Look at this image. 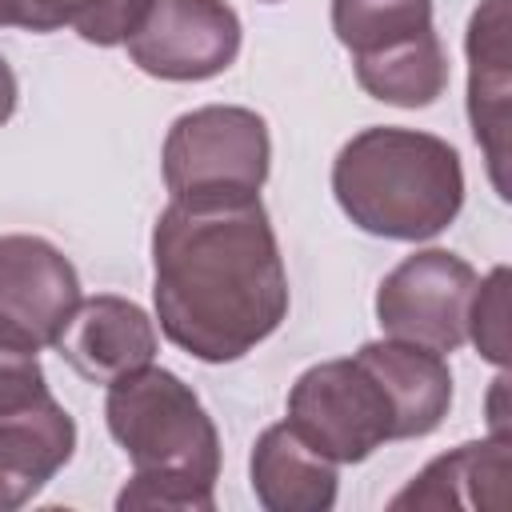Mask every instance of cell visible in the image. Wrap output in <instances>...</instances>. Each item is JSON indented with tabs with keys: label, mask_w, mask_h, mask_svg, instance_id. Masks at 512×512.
I'll return each mask as SVG.
<instances>
[{
	"label": "cell",
	"mask_w": 512,
	"mask_h": 512,
	"mask_svg": "<svg viewBox=\"0 0 512 512\" xmlns=\"http://www.w3.org/2000/svg\"><path fill=\"white\" fill-rule=\"evenodd\" d=\"M160 332L204 364H232L288 316V272L260 196L168 200L152 224Z\"/></svg>",
	"instance_id": "6da1fadb"
},
{
	"label": "cell",
	"mask_w": 512,
	"mask_h": 512,
	"mask_svg": "<svg viewBox=\"0 0 512 512\" xmlns=\"http://www.w3.org/2000/svg\"><path fill=\"white\" fill-rule=\"evenodd\" d=\"M104 424L132 464L116 492L120 512H212L220 432L176 372L144 364L108 384Z\"/></svg>",
	"instance_id": "7a4b0ae2"
},
{
	"label": "cell",
	"mask_w": 512,
	"mask_h": 512,
	"mask_svg": "<svg viewBox=\"0 0 512 512\" xmlns=\"http://www.w3.org/2000/svg\"><path fill=\"white\" fill-rule=\"evenodd\" d=\"M332 196L360 232L420 244L460 216L464 164L460 152L432 132L376 124L336 152Z\"/></svg>",
	"instance_id": "3957f363"
},
{
	"label": "cell",
	"mask_w": 512,
	"mask_h": 512,
	"mask_svg": "<svg viewBox=\"0 0 512 512\" xmlns=\"http://www.w3.org/2000/svg\"><path fill=\"white\" fill-rule=\"evenodd\" d=\"M268 168V124L240 104H204L176 116L160 148V172L172 200H252Z\"/></svg>",
	"instance_id": "277c9868"
},
{
	"label": "cell",
	"mask_w": 512,
	"mask_h": 512,
	"mask_svg": "<svg viewBox=\"0 0 512 512\" xmlns=\"http://www.w3.org/2000/svg\"><path fill=\"white\" fill-rule=\"evenodd\" d=\"M284 424L332 464H360L400 440L392 392L360 352L304 368L288 388Z\"/></svg>",
	"instance_id": "5b68a950"
},
{
	"label": "cell",
	"mask_w": 512,
	"mask_h": 512,
	"mask_svg": "<svg viewBox=\"0 0 512 512\" xmlns=\"http://www.w3.org/2000/svg\"><path fill=\"white\" fill-rule=\"evenodd\" d=\"M476 284L480 276L464 256L448 248H420L380 280L376 324L392 340L448 356L468 340V308Z\"/></svg>",
	"instance_id": "8992f818"
},
{
	"label": "cell",
	"mask_w": 512,
	"mask_h": 512,
	"mask_svg": "<svg viewBox=\"0 0 512 512\" xmlns=\"http://www.w3.org/2000/svg\"><path fill=\"white\" fill-rule=\"evenodd\" d=\"M244 28L228 0H148L124 48L156 80L196 84L228 72L240 56Z\"/></svg>",
	"instance_id": "52a82bcc"
},
{
	"label": "cell",
	"mask_w": 512,
	"mask_h": 512,
	"mask_svg": "<svg viewBox=\"0 0 512 512\" xmlns=\"http://www.w3.org/2000/svg\"><path fill=\"white\" fill-rule=\"evenodd\" d=\"M80 304V276L72 260L44 236H0V328L16 340L56 348L64 324Z\"/></svg>",
	"instance_id": "ba28073f"
},
{
	"label": "cell",
	"mask_w": 512,
	"mask_h": 512,
	"mask_svg": "<svg viewBox=\"0 0 512 512\" xmlns=\"http://www.w3.org/2000/svg\"><path fill=\"white\" fill-rule=\"evenodd\" d=\"M512 0H480L464 32L468 124L488 160V180L508 200V128H512Z\"/></svg>",
	"instance_id": "9c48e42d"
},
{
	"label": "cell",
	"mask_w": 512,
	"mask_h": 512,
	"mask_svg": "<svg viewBox=\"0 0 512 512\" xmlns=\"http://www.w3.org/2000/svg\"><path fill=\"white\" fill-rule=\"evenodd\" d=\"M156 320L128 296H80L56 352L92 384H112L156 360Z\"/></svg>",
	"instance_id": "30bf717a"
},
{
	"label": "cell",
	"mask_w": 512,
	"mask_h": 512,
	"mask_svg": "<svg viewBox=\"0 0 512 512\" xmlns=\"http://www.w3.org/2000/svg\"><path fill=\"white\" fill-rule=\"evenodd\" d=\"M508 472H512V436L468 440L436 460H428L404 492L388 500V508H480L500 512L508 504Z\"/></svg>",
	"instance_id": "8fae6325"
},
{
	"label": "cell",
	"mask_w": 512,
	"mask_h": 512,
	"mask_svg": "<svg viewBox=\"0 0 512 512\" xmlns=\"http://www.w3.org/2000/svg\"><path fill=\"white\" fill-rule=\"evenodd\" d=\"M340 464L312 452L284 420L268 424L248 456L252 496L268 512H328L340 492Z\"/></svg>",
	"instance_id": "7c38bea8"
},
{
	"label": "cell",
	"mask_w": 512,
	"mask_h": 512,
	"mask_svg": "<svg viewBox=\"0 0 512 512\" xmlns=\"http://www.w3.org/2000/svg\"><path fill=\"white\" fill-rule=\"evenodd\" d=\"M356 352L388 384L396 420H400V440L428 436L444 424V416L452 408V368L440 352L408 344V340H392V336L368 340Z\"/></svg>",
	"instance_id": "4fadbf2b"
},
{
	"label": "cell",
	"mask_w": 512,
	"mask_h": 512,
	"mask_svg": "<svg viewBox=\"0 0 512 512\" xmlns=\"http://www.w3.org/2000/svg\"><path fill=\"white\" fill-rule=\"evenodd\" d=\"M76 452V420L48 392L32 408L0 416V472L36 496Z\"/></svg>",
	"instance_id": "5bb4252c"
},
{
	"label": "cell",
	"mask_w": 512,
	"mask_h": 512,
	"mask_svg": "<svg viewBox=\"0 0 512 512\" xmlns=\"http://www.w3.org/2000/svg\"><path fill=\"white\" fill-rule=\"evenodd\" d=\"M352 72L372 100L392 108H428L448 88V56L436 32L376 56H360L352 60Z\"/></svg>",
	"instance_id": "9a60e30c"
},
{
	"label": "cell",
	"mask_w": 512,
	"mask_h": 512,
	"mask_svg": "<svg viewBox=\"0 0 512 512\" xmlns=\"http://www.w3.org/2000/svg\"><path fill=\"white\" fill-rule=\"evenodd\" d=\"M332 32L352 60L436 32L432 0H332Z\"/></svg>",
	"instance_id": "2e32d148"
},
{
	"label": "cell",
	"mask_w": 512,
	"mask_h": 512,
	"mask_svg": "<svg viewBox=\"0 0 512 512\" xmlns=\"http://www.w3.org/2000/svg\"><path fill=\"white\" fill-rule=\"evenodd\" d=\"M148 0H16V28L76 32L84 44L116 48L136 28Z\"/></svg>",
	"instance_id": "e0dca14e"
},
{
	"label": "cell",
	"mask_w": 512,
	"mask_h": 512,
	"mask_svg": "<svg viewBox=\"0 0 512 512\" xmlns=\"http://www.w3.org/2000/svg\"><path fill=\"white\" fill-rule=\"evenodd\" d=\"M468 340L488 364L508 368L512 352H508V268L504 264H496L476 284V296L468 308Z\"/></svg>",
	"instance_id": "ac0fdd59"
},
{
	"label": "cell",
	"mask_w": 512,
	"mask_h": 512,
	"mask_svg": "<svg viewBox=\"0 0 512 512\" xmlns=\"http://www.w3.org/2000/svg\"><path fill=\"white\" fill-rule=\"evenodd\" d=\"M48 392L52 388H48V376L40 368V352L0 328V416L32 408Z\"/></svg>",
	"instance_id": "d6986e66"
},
{
	"label": "cell",
	"mask_w": 512,
	"mask_h": 512,
	"mask_svg": "<svg viewBox=\"0 0 512 512\" xmlns=\"http://www.w3.org/2000/svg\"><path fill=\"white\" fill-rule=\"evenodd\" d=\"M504 396H508V368H500V376L492 380V396H488V428H492V436H508Z\"/></svg>",
	"instance_id": "ffe728a7"
},
{
	"label": "cell",
	"mask_w": 512,
	"mask_h": 512,
	"mask_svg": "<svg viewBox=\"0 0 512 512\" xmlns=\"http://www.w3.org/2000/svg\"><path fill=\"white\" fill-rule=\"evenodd\" d=\"M16 100H20V88H16V72H12V64L0 56V128L12 120V112H16Z\"/></svg>",
	"instance_id": "44dd1931"
},
{
	"label": "cell",
	"mask_w": 512,
	"mask_h": 512,
	"mask_svg": "<svg viewBox=\"0 0 512 512\" xmlns=\"http://www.w3.org/2000/svg\"><path fill=\"white\" fill-rule=\"evenodd\" d=\"M28 500H32V496H28V492H24V488H20V484H16L12 476H4V472H0V512L24 508Z\"/></svg>",
	"instance_id": "7402d4cb"
},
{
	"label": "cell",
	"mask_w": 512,
	"mask_h": 512,
	"mask_svg": "<svg viewBox=\"0 0 512 512\" xmlns=\"http://www.w3.org/2000/svg\"><path fill=\"white\" fill-rule=\"evenodd\" d=\"M0 28H16V0H0Z\"/></svg>",
	"instance_id": "603a6c76"
},
{
	"label": "cell",
	"mask_w": 512,
	"mask_h": 512,
	"mask_svg": "<svg viewBox=\"0 0 512 512\" xmlns=\"http://www.w3.org/2000/svg\"><path fill=\"white\" fill-rule=\"evenodd\" d=\"M264 4H276V0H264Z\"/></svg>",
	"instance_id": "cb8c5ba5"
}]
</instances>
